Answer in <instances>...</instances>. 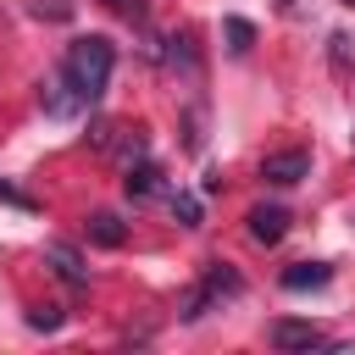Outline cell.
Masks as SVG:
<instances>
[{"label": "cell", "instance_id": "4", "mask_svg": "<svg viewBox=\"0 0 355 355\" xmlns=\"http://www.w3.org/2000/svg\"><path fill=\"white\" fill-rule=\"evenodd\" d=\"M305 172H311V155H305V150H272V155L261 161V178H266L272 189H294Z\"/></svg>", "mask_w": 355, "mask_h": 355}, {"label": "cell", "instance_id": "16", "mask_svg": "<svg viewBox=\"0 0 355 355\" xmlns=\"http://www.w3.org/2000/svg\"><path fill=\"white\" fill-rule=\"evenodd\" d=\"M338 6H349V11H355V0H338Z\"/></svg>", "mask_w": 355, "mask_h": 355}, {"label": "cell", "instance_id": "9", "mask_svg": "<svg viewBox=\"0 0 355 355\" xmlns=\"http://www.w3.org/2000/svg\"><path fill=\"white\" fill-rule=\"evenodd\" d=\"M122 189H128V200H150L155 189H161V166L155 161H128V178H122Z\"/></svg>", "mask_w": 355, "mask_h": 355}, {"label": "cell", "instance_id": "15", "mask_svg": "<svg viewBox=\"0 0 355 355\" xmlns=\"http://www.w3.org/2000/svg\"><path fill=\"white\" fill-rule=\"evenodd\" d=\"M277 6H283V11H288V6H294V0H277Z\"/></svg>", "mask_w": 355, "mask_h": 355}, {"label": "cell", "instance_id": "6", "mask_svg": "<svg viewBox=\"0 0 355 355\" xmlns=\"http://www.w3.org/2000/svg\"><path fill=\"white\" fill-rule=\"evenodd\" d=\"M244 222H250V239H255V244H266V250H272V244H283V233H288V211H283V205H255Z\"/></svg>", "mask_w": 355, "mask_h": 355}, {"label": "cell", "instance_id": "12", "mask_svg": "<svg viewBox=\"0 0 355 355\" xmlns=\"http://www.w3.org/2000/svg\"><path fill=\"white\" fill-rule=\"evenodd\" d=\"M222 28H227V50H233V55H244V50H250V44H255V28H250V22H244V17H227V22H222Z\"/></svg>", "mask_w": 355, "mask_h": 355}, {"label": "cell", "instance_id": "10", "mask_svg": "<svg viewBox=\"0 0 355 355\" xmlns=\"http://www.w3.org/2000/svg\"><path fill=\"white\" fill-rule=\"evenodd\" d=\"M33 333H61L67 327V311L61 305H28V316H22Z\"/></svg>", "mask_w": 355, "mask_h": 355}, {"label": "cell", "instance_id": "14", "mask_svg": "<svg viewBox=\"0 0 355 355\" xmlns=\"http://www.w3.org/2000/svg\"><path fill=\"white\" fill-rule=\"evenodd\" d=\"M105 6H111L116 17H128V22H133V17H144V0H105Z\"/></svg>", "mask_w": 355, "mask_h": 355}, {"label": "cell", "instance_id": "1", "mask_svg": "<svg viewBox=\"0 0 355 355\" xmlns=\"http://www.w3.org/2000/svg\"><path fill=\"white\" fill-rule=\"evenodd\" d=\"M111 67H116V44H111L105 33L72 39L67 55H61L55 89L44 94V111H50V116H78L83 105H100L105 89H111Z\"/></svg>", "mask_w": 355, "mask_h": 355}, {"label": "cell", "instance_id": "7", "mask_svg": "<svg viewBox=\"0 0 355 355\" xmlns=\"http://www.w3.org/2000/svg\"><path fill=\"white\" fill-rule=\"evenodd\" d=\"M277 283H283L288 294H311V288H327V283H333V266H327V261H294Z\"/></svg>", "mask_w": 355, "mask_h": 355}, {"label": "cell", "instance_id": "2", "mask_svg": "<svg viewBox=\"0 0 355 355\" xmlns=\"http://www.w3.org/2000/svg\"><path fill=\"white\" fill-rule=\"evenodd\" d=\"M233 294H244V277H239V266H227V261H205V272H200V283L183 294V322H200L216 300H233Z\"/></svg>", "mask_w": 355, "mask_h": 355}, {"label": "cell", "instance_id": "11", "mask_svg": "<svg viewBox=\"0 0 355 355\" xmlns=\"http://www.w3.org/2000/svg\"><path fill=\"white\" fill-rule=\"evenodd\" d=\"M166 205H172V216H178L183 227H200V200H194L189 189H172V194H166Z\"/></svg>", "mask_w": 355, "mask_h": 355}, {"label": "cell", "instance_id": "13", "mask_svg": "<svg viewBox=\"0 0 355 355\" xmlns=\"http://www.w3.org/2000/svg\"><path fill=\"white\" fill-rule=\"evenodd\" d=\"M0 205H17V211H39V200H33V194H22V189H17V183H6V178H0Z\"/></svg>", "mask_w": 355, "mask_h": 355}, {"label": "cell", "instance_id": "8", "mask_svg": "<svg viewBox=\"0 0 355 355\" xmlns=\"http://www.w3.org/2000/svg\"><path fill=\"white\" fill-rule=\"evenodd\" d=\"M83 233H89V244H100V250H122V239H128V227H122L116 211H94V216L83 222Z\"/></svg>", "mask_w": 355, "mask_h": 355}, {"label": "cell", "instance_id": "3", "mask_svg": "<svg viewBox=\"0 0 355 355\" xmlns=\"http://www.w3.org/2000/svg\"><path fill=\"white\" fill-rule=\"evenodd\" d=\"M266 344L272 349H327V333L316 327V322H294V316H277L272 327H266Z\"/></svg>", "mask_w": 355, "mask_h": 355}, {"label": "cell", "instance_id": "5", "mask_svg": "<svg viewBox=\"0 0 355 355\" xmlns=\"http://www.w3.org/2000/svg\"><path fill=\"white\" fill-rule=\"evenodd\" d=\"M44 261L55 266V277H61V283H72V288H89V266H83L78 244H67V239H50V244H44Z\"/></svg>", "mask_w": 355, "mask_h": 355}]
</instances>
